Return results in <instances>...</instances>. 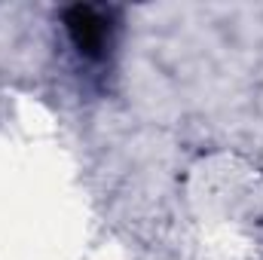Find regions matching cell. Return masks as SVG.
<instances>
[{
  "label": "cell",
  "mask_w": 263,
  "mask_h": 260,
  "mask_svg": "<svg viewBox=\"0 0 263 260\" xmlns=\"http://www.w3.org/2000/svg\"><path fill=\"white\" fill-rule=\"evenodd\" d=\"M62 31L67 46L83 65H104L117 49L120 9L98 3H77L62 12Z\"/></svg>",
  "instance_id": "cell-1"
}]
</instances>
